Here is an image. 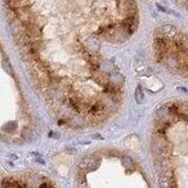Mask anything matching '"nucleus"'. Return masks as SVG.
<instances>
[{
  "mask_svg": "<svg viewBox=\"0 0 188 188\" xmlns=\"http://www.w3.org/2000/svg\"><path fill=\"white\" fill-rule=\"evenodd\" d=\"M98 167V162L93 158H85L80 162V168L81 169H87V170H93Z\"/></svg>",
  "mask_w": 188,
  "mask_h": 188,
  "instance_id": "nucleus-1",
  "label": "nucleus"
},
{
  "mask_svg": "<svg viewBox=\"0 0 188 188\" xmlns=\"http://www.w3.org/2000/svg\"><path fill=\"white\" fill-rule=\"evenodd\" d=\"M135 99L138 101V104H142L144 101V92L141 89V86H138V88L135 91Z\"/></svg>",
  "mask_w": 188,
  "mask_h": 188,
  "instance_id": "nucleus-3",
  "label": "nucleus"
},
{
  "mask_svg": "<svg viewBox=\"0 0 188 188\" xmlns=\"http://www.w3.org/2000/svg\"><path fill=\"white\" fill-rule=\"evenodd\" d=\"M22 134H24V138H25V140H28V141H30V140L32 139V132H31L30 129L25 128V129H24V133H22Z\"/></svg>",
  "mask_w": 188,
  "mask_h": 188,
  "instance_id": "nucleus-4",
  "label": "nucleus"
},
{
  "mask_svg": "<svg viewBox=\"0 0 188 188\" xmlns=\"http://www.w3.org/2000/svg\"><path fill=\"white\" fill-rule=\"evenodd\" d=\"M77 182H78V186H79V187H82V186L86 185V177H85V173H81V172L78 173Z\"/></svg>",
  "mask_w": 188,
  "mask_h": 188,
  "instance_id": "nucleus-2",
  "label": "nucleus"
},
{
  "mask_svg": "<svg viewBox=\"0 0 188 188\" xmlns=\"http://www.w3.org/2000/svg\"><path fill=\"white\" fill-rule=\"evenodd\" d=\"M39 188H54V186L52 185V183H49V182H44V183H41Z\"/></svg>",
  "mask_w": 188,
  "mask_h": 188,
  "instance_id": "nucleus-5",
  "label": "nucleus"
}]
</instances>
